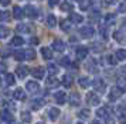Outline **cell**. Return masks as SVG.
<instances>
[{
  "label": "cell",
  "instance_id": "obj_1",
  "mask_svg": "<svg viewBox=\"0 0 126 124\" xmlns=\"http://www.w3.org/2000/svg\"><path fill=\"white\" fill-rule=\"evenodd\" d=\"M92 86H94V89L96 90V92H99V93H103L105 90H106V85H105V82H103L102 79H94L92 80Z\"/></svg>",
  "mask_w": 126,
  "mask_h": 124
},
{
  "label": "cell",
  "instance_id": "obj_2",
  "mask_svg": "<svg viewBox=\"0 0 126 124\" xmlns=\"http://www.w3.org/2000/svg\"><path fill=\"white\" fill-rule=\"evenodd\" d=\"M86 103H88L89 106H98V104L101 103V99H99V96H98L96 93L91 92V93L86 95Z\"/></svg>",
  "mask_w": 126,
  "mask_h": 124
},
{
  "label": "cell",
  "instance_id": "obj_3",
  "mask_svg": "<svg viewBox=\"0 0 126 124\" xmlns=\"http://www.w3.org/2000/svg\"><path fill=\"white\" fill-rule=\"evenodd\" d=\"M79 34L82 38H92L94 34H95V30L92 27H81L79 28Z\"/></svg>",
  "mask_w": 126,
  "mask_h": 124
},
{
  "label": "cell",
  "instance_id": "obj_4",
  "mask_svg": "<svg viewBox=\"0 0 126 124\" xmlns=\"http://www.w3.org/2000/svg\"><path fill=\"white\" fill-rule=\"evenodd\" d=\"M122 93H123V90L119 89L118 86H116V87H112V89H110V93H109V100L110 101L118 100L120 96H122Z\"/></svg>",
  "mask_w": 126,
  "mask_h": 124
},
{
  "label": "cell",
  "instance_id": "obj_5",
  "mask_svg": "<svg viewBox=\"0 0 126 124\" xmlns=\"http://www.w3.org/2000/svg\"><path fill=\"white\" fill-rule=\"evenodd\" d=\"M24 14L27 17H30V18H35V17L38 16V13H37V9L35 7H33V6H26L24 7Z\"/></svg>",
  "mask_w": 126,
  "mask_h": 124
},
{
  "label": "cell",
  "instance_id": "obj_6",
  "mask_svg": "<svg viewBox=\"0 0 126 124\" xmlns=\"http://www.w3.org/2000/svg\"><path fill=\"white\" fill-rule=\"evenodd\" d=\"M31 75H33L35 79H43L44 76H46V69H44L43 66H37V68H34V69L31 71Z\"/></svg>",
  "mask_w": 126,
  "mask_h": 124
},
{
  "label": "cell",
  "instance_id": "obj_7",
  "mask_svg": "<svg viewBox=\"0 0 126 124\" xmlns=\"http://www.w3.org/2000/svg\"><path fill=\"white\" fill-rule=\"evenodd\" d=\"M26 89L29 90L30 93H37L40 90V85L37 83V82H34V80H30V82L26 83Z\"/></svg>",
  "mask_w": 126,
  "mask_h": 124
},
{
  "label": "cell",
  "instance_id": "obj_8",
  "mask_svg": "<svg viewBox=\"0 0 126 124\" xmlns=\"http://www.w3.org/2000/svg\"><path fill=\"white\" fill-rule=\"evenodd\" d=\"M69 104H71V106H79V103H81V96L78 95V93H77V92H72V93H71V95H69Z\"/></svg>",
  "mask_w": 126,
  "mask_h": 124
},
{
  "label": "cell",
  "instance_id": "obj_9",
  "mask_svg": "<svg viewBox=\"0 0 126 124\" xmlns=\"http://www.w3.org/2000/svg\"><path fill=\"white\" fill-rule=\"evenodd\" d=\"M16 75H17L20 79H24L27 75H29V68L24 66V65H20V66L16 68Z\"/></svg>",
  "mask_w": 126,
  "mask_h": 124
},
{
  "label": "cell",
  "instance_id": "obj_10",
  "mask_svg": "<svg viewBox=\"0 0 126 124\" xmlns=\"http://www.w3.org/2000/svg\"><path fill=\"white\" fill-rule=\"evenodd\" d=\"M0 118L4 120V121H14V116L9 110H1L0 112Z\"/></svg>",
  "mask_w": 126,
  "mask_h": 124
},
{
  "label": "cell",
  "instance_id": "obj_11",
  "mask_svg": "<svg viewBox=\"0 0 126 124\" xmlns=\"http://www.w3.org/2000/svg\"><path fill=\"white\" fill-rule=\"evenodd\" d=\"M88 48L86 47H79V48H77V58L78 59H85L86 56H88Z\"/></svg>",
  "mask_w": 126,
  "mask_h": 124
},
{
  "label": "cell",
  "instance_id": "obj_12",
  "mask_svg": "<svg viewBox=\"0 0 126 124\" xmlns=\"http://www.w3.org/2000/svg\"><path fill=\"white\" fill-rule=\"evenodd\" d=\"M60 114H61V112H60V109H57V107H51V109L48 110V117L51 118L52 121H55V120L60 117Z\"/></svg>",
  "mask_w": 126,
  "mask_h": 124
},
{
  "label": "cell",
  "instance_id": "obj_13",
  "mask_svg": "<svg viewBox=\"0 0 126 124\" xmlns=\"http://www.w3.org/2000/svg\"><path fill=\"white\" fill-rule=\"evenodd\" d=\"M113 38L118 41V42H120V44H123V42H126V34L123 33V31H115L113 33Z\"/></svg>",
  "mask_w": 126,
  "mask_h": 124
},
{
  "label": "cell",
  "instance_id": "obj_14",
  "mask_svg": "<svg viewBox=\"0 0 126 124\" xmlns=\"http://www.w3.org/2000/svg\"><path fill=\"white\" fill-rule=\"evenodd\" d=\"M23 16H26L23 9L18 7V6H14V7H13V17L17 18V20H20V18H23Z\"/></svg>",
  "mask_w": 126,
  "mask_h": 124
},
{
  "label": "cell",
  "instance_id": "obj_15",
  "mask_svg": "<svg viewBox=\"0 0 126 124\" xmlns=\"http://www.w3.org/2000/svg\"><path fill=\"white\" fill-rule=\"evenodd\" d=\"M13 96H14V99H17V100H26V92H24L21 87H17V89L13 92Z\"/></svg>",
  "mask_w": 126,
  "mask_h": 124
},
{
  "label": "cell",
  "instance_id": "obj_16",
  "mask_svg": "<svg viewBox=\"0 0 126 124\" xmlns=\"http://www.w3.org/2000/svg\"><path fill=\"white\" fill-rule=\"evenodd\" d=\"M52 48L55 51H58V52H63V51L65 50V44H64L61 39H55V41L52 42Z\"/></svg>",
  "mask_w": 126,
  "mask_h": 124
},
{
  "label": "cell",
  "instance_id": "obj_17",
  "mask_svg": "<svg viewBox=\"0 0 126 124\" xmlns=\"http://www.w3.org/2000/svg\"><path fill=\"white\" fill-rule=\"evenodd\" d=\"M58 83H60V82H58V79L55 78L54 75H51V76H50V78L46 80V85L48 86V87H57Z\"/></svg>",
  "mask_w": 126,
  "mask_h": 124
},
{
  "label": "cell",
  "instance_id": "obj_18",
  "mask_svg": "<svg viewBox=\"0 0 126 124\" xmlns=\"http://www.w3.org/2000/svg\"><path fill=\"white\" fill-rule=\"evenodd\" d=\"M55 100H57L58 104H64V103L67 101V95H65V92H57V93H55Z\"/></svg>",
  "mask_w": 126,
  "mask_h": 124
},
{
  "label": "cell",
  "instance_id": "obj_19",
  "mask_svg": "<svg viewBox=\"0 0 126 124\" xmlns=\"http://www.w3.org/2000/svg\"><path fill=\"white\" fill-rule=\"evenodd\" d=\"M41 55H43V58L44 59H51L52 58V51L51 48H47V47H44V48H41Z\"/></svg>",
  "mask_w": 126,
  "mask_h": 124
},
{
  "label": "cell",
  "instance_id": "obj_20",
  "mask_svg": "<svg viewBox=\"0 0 126 124\" xmlns=\"http://www.w3.org/2000/svg\"><path fill=\"white\" fill-rule=\"evenodd\" d=\"M69 20H71V23L79 24V23L84 21V17L81 16V14H77V13H71V16H69Z\"/></svg>",
  "mask_w": 126,
  "mask_h": 124
},
{
  "label": "cell",
  "instance_id": "obj_21",
  "mask_svg": "<svg viewBox=\"0 0 126 124\" xmlns=\"http://www.w3.org/2000/svg\"><path fill=\"white\" fill-rule=\"evenodd\" d=\"M78 83H79L81 87H84V89H86L89 85H91V79H88L86 76H81L79 79H78Z\"/></svg>",
  "mask_w": 126,
  "mask_h": 124
},
{
  "label": "cell",
  "instance_id": "obj_22",
  "mask_svg": "<svg viewBox=\"0 0 126 124\" xmlns=\"http://www.w3.org/2000/svg\"><path fill=\"white\" fill-rule=\"evenodd\" d=\"M44 99H37V100H33V103H31V109L33 110H40L41 106H44Z\"/></svg>",
  "mask_w": 126,
  "mask_h": 124
},
{
  "label": "cell",
  "instance_id": "obj_23",
  "mask_svg": "<svg viewBox=\"0 0 126 124\" xmlns=\"http://www.w3.org/2000/svg\"><path fill=\"white\" fill-rule=\"evenodd\" d=\"M86 69L89 71V72L92 73H96L98 72V66H96V62L94 61V59H91V61L86 63Z\"/></svg>",
  "mask_w": 126,
  "mask_h": 124
},
{
  "label": "cell",
  "instance_id": "obj_24",
  "mask_svg": "<svg viewBox=\"0 0 126 124\" xmlns=\"http://www.w3.org/2000/svg\"><path fill=\"white\" fill-rule=\"evenodd\" d=\"M61 83L65 86V87H69L72 85V76L71 75H64L63 79H61Z\"/></svg>",
  "mask_w": 126,
  "mask_h": 124
},
{
  "label": "cell",
  "instance_id": "obj_25",
  "mask_svg": "<svg viewBox=\"0 0 126 124\" xmlns=\"http://www.w3.org/2000/svg\"><path fill=\"white\" fill-rule=\"evenodd\" d=\"M26 52V59H29V61H33V59H35V50H33V48H29V50L24 51Z\"/></svg>",
  "mask_w": 126,
  "mask_h": 124
},
{
  "label": "cell",
  "instance_id": "obj_26",
  "mask_svg": "<svg viewBox=\"0 0 126 124\" xmlns=\"http://www.w3.org/2000/svg\"><path fill=\"white\" fill-rule=\"evenodd\" d=\"M4 82H6L7 86H13V85L16 83V78H14V75H12V73H7L6 78H4Z\"/></svg>",
  "mask_w": 126,
  "mask_h": 124
},
{
  "label": "cell",
  "instance_id": "obj_27",
  "mask_svg": "<svg viewBox=\"0 0 126 124\" xmlns=\"http://www.w3.org/2000/svg\"><path fill=\"white\" fill-rule=\"evenodd\" d=\"M115 56L118 61H125L126 59V50H118L115 52Z\"/></svg>",
  "mask_w": 126,
  "mask_h": 124
},
{
  "label": "cell",
  "instance_id": "obj_28",
  "mask_svg": "<svg viewBox=\"0 0 126 124\" xmlns=\"http://www.w3.org/2000/svg\"><path fill=\"white\" fill-rule=\"evenodd\" d=\"M78 117L82 118V120H86V118L91 117V112L88 110V109H82L79 113H78Z\"/></svg>",
  "mask_w": 126,
  "mask_h": 124
},
{
  "label": "cell",
  "instance_id": "obj_29",
  "mask_svg": "<svg viewBox=\"0 0 126 124\" xmlns=\"http://www.w3.org/2000/svg\"><path fill=\"white\" fill-rule=\"evenodd\" d=\"M13 55H14V58H16L17 61H23V59H26V52L21 51V50L14 51V52H13Z\"/></svg>",
  "mask_w": 126,
  "mask_h": 124
},
{
  "label": "cell",
  "instance_id": "obj_30",
  "mask_svg": "<svg viewBox=\"0 0 126 124\" xmlns=\"http://www.w3.org/2000/svg\"><path fill=\"white\" fill-rule=\"evenodd\" d=\"M10 35V30L4 25H0V38H6Z\"/></svg>",
  "mask_w": 126,
  "mask_h": 124
},
{
  "label": "cell",
  "instance_id": "obj_31",
  "mask_svg": "<svg viewBox=\"0 0 126 124\" xmlns=\"http://www.w3.org/2000/svg\"><path fill=\"white\" fill-rule=\"evenodd\" d=\"M47 25L48 27H55L57 25V18L52 16V14H50V16L47 17Z\"/></svg>",
  "mask_w": 126,
  "mask_h": 124
},
{
  "label": "cell",
  "instance_id": "obj_32",
  "mask_svg": "<svg viewBox=\"0 0 126 124\" xmlns=\"http://www.w3.org/2000/svg\"><path fill=\"white\" fill-rule=\"evenodd\" d=\"M12 18L10 11H0V21H9Z\"/></svg>",
  "mask_w": 126,
  "mask_h": 124
},
{
  "label": "cell",
  "instance_id": "obj_33",
  "mask_svg": "<svg viewBox=\"0 0 126 124\" xmlns=\"http://www.w3.org/2000/svg\"><path fill=\"white\" fill-rule=\"evenodd\" d=\"M23 44H24V39L21 37H13L12 38V45H14V47H20Z\"/></svg>",
  "mask_w": 126,
  "mask_h": 124
},
{
  "label": "cell",
  "instance_id": "obj_34",
  "mask_svg": "<svg viewBox=\"0 0 126 124\" xmlns=\"http://www.w3.org/2000/svg\"><path fill=\"white\" fill-rule=\"evenodd\" d=\"M96 116H98V117H101V118H106L109 116L108 110H106L105 107H102V109H98V110H96Z\"/></svg>",
  "mask_w": 126,
  "mask_h": 124
},
{
  "label": "cell",
  "instance_id": "obj_35",
  "mask_svg": "<svg viewBox=\"0 0 126 124\" xmlns=\"http://www.w3.org/2000/svg\"><path fill=\"white\" fill-rule=\"evenodd\" d=\"M58 63H60L61 66H69V65H71V61H69L68 56H61L60 61H58Z\"/></svg>",
  "mask_w": 126,
  "mask_h": 124
},
{
  "label": "cell",
  "instance_id": "obj_36",
  "mask_svg": "<svg viewBox=\"0 0 126 124\" xmlns=\"http://www.w3.org/2000/svg\"><path fill=\"white\" fill-rule=\"evenodd\" d=\"M91 4V0H79V9L81 10H88Z\"/></svg>",
  "mask_w": 126,
  "mask_h": 124
},
{
  "label": "cell",
  "instance_id": "obj_37",
  "mask_svg": "<svg viewBox=\"0 0 126 124\" xmlns=\"http://www.w3.org/2000/svg\"><path fill=\"white\" fill-rule=\"evenodd\" d=\"M21 120L24 123H31V114L29 112H21Z\"/></svg>",
  "mask_w": 126,
  "mask_h": 124
},
{
  "label": "cell",
  "instance_id": "obj_38",
  "mask_svg": "<svg viewBox=\"0 0 126 124\" xmlns=\"http://www.w3.org/2000/svg\"><path fill=\"white\" fill-rule=\"evenodd\" d=\"M61 10L63 11H72V4L71 3H68V1H64V3H61Z\"/></svg>",
  "mask_w": 126,
  "mask_h": 124
},
{
  "label": "cell",
  "instance_id": "obj_39",
  "mask_svg": "<svg viewBox=\"0 0 126 124\" xmlns=\"http://www.w3.org/2000/svg\"><path fill=\"white\" fill-rule=\"evenodd\" d=\"M99 31H101V35L103 34V38H108L109 37L108 35V25H106V24H102L101 28H99Z\"/></svg>",
  "mask_w": 126,
  "mask_h": 124
},
{
  "label": "cell",
  "instance_id": "obj_40",
  "mask_svg": "<svg viewBox=\"0 0 126 124\" xmlns=\"http://www.w3.org/2000/svg\"><path fill=\"white\" fill-rule=\"evenodd\" d=\"M118 87L122 89V90H126V79L125 78L118 79Z\"/></svg>",
  "mask_w": 126,
  "mask_h": 124
},
{
  "label": "cell",
  "instance_id": "obj_41",
  "mask_svg": "<svg viewBox=\"0 0 126 124\" xmlns=\"http://www.w3.org/2000/svg\"><path fill=\"white\" fill-rule=\"evenodd\" d=\"M17 31H18V33H29L30 28L27 27L26 24H18V25H17Z\"/></svg>",
  "mask_w": 126,
  "mask_h": 124
},
{
  "label": "cell",
  "instance_id": "obj_42",
  "mask_svg": "<svg viewBox=\"0 0 126 124\" xmlns=\"http://www.w3.org/2000/svg\"><path fill=\"white\" fill-rule=\"evenodd\" d=\"M47 71H48V72H50V75H55V73L58 72V68L55 66V65H48V66H47Z\"/></svg>",
  "mask_w": 126,
  "mask_h": 124
},
{
  "label": "cell",
  "instance_id": "obj_43",
  "mask_svg": "<svg viewBox=\"0 0 126 124\" xmlns=\"http://www.w3.org/2000/svg\"><path fill=\"white\" fill-rule=\"evenodd\" d=\"M113 21H115V16L113 14H106V17H105V24L109 25V24H112Z\"/></svg>",
  "mask_w": 126,
  "mask_h": 124
},
{
  "label": "cell",
  "instance_id": "obj_44",
  "mask_svg": "<svg viewBox=\"0 0 126 124\" xmlns=\"http://www.w3.org/2000/svg\"><path fill=\"white\" fill-rule=\"evenodd\" d=\"M106 61H108L109 65H116L118 59H116V56H113V55H108L106 56Z\"/></svg>",
  "mask_w": 126,
  "mask_h": 124
},
{
  "label": "cell",
  "instance_id": "obj_45",
  "mask_svg": "<svg viewBox=\"0 0 126 124\" xmlns=\"http://www.w3.org/2000/svg\"><path fill=\"white\" fill-rule=\"evenodd\" d=\"M92 51H95V52H101V51H103V45L95 42V44L92 45Z\"/></svg>",
  "mask_w": 126,
  "mask_h": 124
},
{
  "label": "cell",
  "instance_id": "obj_46",
  "mask_svg": "<svg viewBox=\"0 0 126 124\" xmlns=\"http://www.w3.org/2000/svg\"><path fill=\"white\" fill-rule=\"evenodd\" d=\"M98 20H99V14H98V13H92V14H89V21L95 23V21H98Z\"/></svg>",
  "mask_w": 126,
  "mask_h": 124
},
{
  "label": "cell",
  "instance_id": "obj_47",
  "mask_svg": "<svg viewBox=\"0 0 126 124\" xmlns=\"http://www.w3.org/2000/svg\"><path fill=\"white\" fill-rule=\"evenodd\" d=\"M61 28H63L64 31H69V28H71V25L68 24V21H61Z\"/></svg>",
  "mask_w": 126,
  "mask_h": 124
},
{
  "label": "cell",
  "instance_id": "obj_48",
  "mask_svg": "<svg viewBox=\"0 0 126 124\" xmlns=\"http://www.w3.org/2000/svg\"><path fill=\"white\" fill-rule=\"evenodd\" d=\"M118 11H119V13H126V3H120Z\"/></svg>",
  "mask_w": 126,
  "mask_h": 124
},
{
  "label": "cell",
  "instance_id": "obj_49",
  "mask_svg": "<svg viewBox=\"0 0 126 124\" xmlns=\"http://www.w3.org/2000/svg\"><path fill=\"white\" fill-rule=\"evenodd\" d=\"M6 69H7L6 63H4V62H0V73H1V72H6Z\"/></svg>",
  "mask_w": 126,
  "mask_h": 124
},
{
  "label": "cell",
  "instance_id": "obj_50",
  "mask_svg": "<svg viewBox=\"0 0 126 124\" xmlns=\"http://www.w3.org/2000/svg\"><path fill=\"white\" fill-rule=\"evenodd\" d=\"M105 121H106V124H115V120L110 116H108V117L105 118Z\"/></svg>",
  "mask_w": 126,
  "mask_h": 124
},
{
  "label": "cell",
  "instance_id": "obj_51",
  "mask_svg": "<svg viewBox=\"0 0 126 124\" xmlns=\"http://www.w3.org/2000/svg\"><path fill=\"white\" fill-rule=\"evenodd\" d=\"M30 44H38V38H37V37H31V39H30Z\"/></svg>",
  "mask_w": 126,
  "mask_h": 124
},
{
  "label": "cell",
  "instance_id": "obj_52",
  "mask_svg": "<svg viewBox=\"0 0 126 124\" xmlns=\"http://www.w3.org/2000/svg\"><path fill=\"white\" fill-rule=\"evenodd\" d=\"M0 4L1 6H9L10 4V0H0Z\"/></svg>",
  "mask_w": 126,
  "mask_h": 124
},
{
  "label": "cell",
  "instance_id": "obj_53",
  "mask_svg": "<svg viewBox=\"0 0 126 124\" xmlns=\"http://www.w3.org/2000/svg\"><path fill=\"white\" fill-rule=\"evenodd\" d=\"M58 3V0H50V6H55Z\"/></svg>",
  "mask_w": 126,
  "mask_h": 124
},
{
  "label": "cell",
  "instance_id": "obj_54",
  "mask_svg": "<svg viewBox=\"0 0 126 124\" xmlns=\"http://www.w3.org/2000/svg\"><path fill=\"white\" fill-rule=\"evenodd\" d=\"M108 4H113V3H116V0H105Z\"/></svg>",
  "mask_w": 126,
  "mask_h": 124
},
{
  "label": "cell",
  "instance_id": "obj_55",
  "mask_svg": "<svg viewBox=\"0 0 126 124\" xmlns=\"http://www.w3.org/2000/svg\"><path fill=\"white\" fill-rule=\"evenodd\" d=\"M91 124H102V123H101V121H99V120H94V121H92Z\"/></svg>",
  "mask_w": 126,
  "mask_h": 124
},
{
  "label": "cell",
  "instance_id": "obj_56",
  "mask_svg": "<svg viewBox=\"0 0 126 124\" xmlns=\"http://www.w3.org/2000/svg\"><path fill=\"white\" fill-rule=\"evenodd\" d=\"M123 28H126V20H123Z\"/></svg>",
  "mask_w": 126,
  "mask_h": 124
},
{
  "label": "cell",
  "instance_id": "obj_57",
  "mask_svg": "<svg viewBox=\"0 0 126 124\" xmlns=\"http://www.w3.org/2000/svg\"><path fill=\"white\" fill-rule=\"evenodd\" d=\"M37 124H46V123H37Z\"/></svg>",
  "mask_w": 126,
  "mask_h": 124
},
{
  "label": "cell",
  "instance_id": "obj_58",
  "mask_svg": "<svg viewBox=\"0 0 126 124\" xmlns=\"http://www.w3.org/2000/svg\"><path fill=\"white\" fill-rule=\"evenodd\" d=\"M0 85H1V78H0Z\"/></svg>",
  "mask_w": 126,
  "mask_h": 124
},
{
  "label": "cell",
  "instance_id": "obj_59",
  "mask_svg": "<svg viewBox=\"0 0 126 124\" xmlns=\"http://www.w3.org/2000/svg\"><path fill=\"white\" fill-rule=\"evenodd\" d=\"M78 124H82V123H78Z\"/></svg>",
  "mask_w": 126,
  "mask_h": 124
}]
</instances>
